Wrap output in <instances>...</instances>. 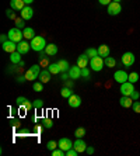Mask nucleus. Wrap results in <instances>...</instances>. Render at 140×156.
I'll list each match as a JSON object with an SVG mask.
<instances>
[{
	"label": "nucleus",
	"instance_id": "c03bdc74",
	"mask_svg": "<svg viewBox=\"0 0 140 156\" xmlns=\"http://www.w3.org/2000/svg\"><path fill=\"white\" fill-rule=\"evenodd\" d=\"M22 107H24V110H31V108H34V104L32 103H29V101H27Z\"/></svg>",
	"mask_w": 140,
	"mask_h": 156
},
{
	"label": "nucleus",
	"instance_id": "37998d69",
	"mask_svg": "<svg viewBox=\"0 0 140 156\" xmlns=\"http://www.w3.org/2000/svg\"><path fill=\"white\" fill-rule=\"evenodd\" d=\"M60 79L63 80V82H66L67 79H70V76H69V72H62L60 75Z\"/></svg>",
	"mask_w": 140,
	"mask_h": 156
},
{
	"label": "nucleus",
	"instance_id": "473e14b6",
	"mask_svg": "<svg viewBox=\"0 0 140 156\" xmlns=\"http://www.w3.org/2000/svg\"><path fill=\"white\" fill-rule=\"evenodd\" d=\"M46 148L49 149L50 152H52L53 149L59 148V145H58V142H56V141H49V142H48V144H46Z\"/></svg>",
	"mask_w": 140,
	"mask_h": 156
},
{
	"label": "nucleus",
	"instance_id": "5701e85b",
	"mask_svg": "<svg viewBox=\"0 0 140 156\" xmlns=\"http://www.w3.org/2000/svg\"><path fill=\"white\" fill-rule=\"evenodd\" d=\"M48 70H49L52 75H58V73H60V68H59V63L56 62V63H49V66H48Z\"/></svg>",
	"mask_w": 140,
	"mask_h": 156
},
{
	"label": "nucleus",
	"instance_id": "49530a36",
	"mask_svg": "<svg viewBox=\"0 0 140 156\" xmlns=\"http://www.w3.org/2000/svg\"><path fill=\"white\" fill-rule=\"evenodd\" d=\"M7 40H9V35H6V34H3V35H0V41H2V44L6 42Z\"/></svg>",
	"mask_w": 140,
	"mask_h": 156
},
{
	"label": "nucleus",
	"instance_id": "0eeeda50",
	"mask_svg": "<svg viewBox=\"0 0 140 156\" xmlns=\"http://www.w3.org/2000/svg\"><path fill=\"white\" fill-rule=\"evenodd\" d=\"M2 48H3L4 52L13 54V52L17 51V42H14V41H11V40H7L6 42L2 44Z\"/></svg>",
	"mask_w": 140,
	"mask_h": 156
},
{
	"label": "nucleus",
	"instance_id": "6e6552de",
	"mask_svg": "<svg viewBox=\"0 0 140 156\" xmlns=\"http://www.w3.org/2000/svg\"><path fill=\"white\" fill-rule=\"evenodd\" d=\"M135 91V87H133L132 82H125V83L121 84V93L122 96H130Z\"/></svg>",
	"mask_w": 140,
	"mask_h": 156
},
{
	"label": "nucleus",
	"instance_id": "4be33fe9",
	"mask_svg": "<svg viewBox=\"0 0 140 156\" xmlns=\"http://www.w3.org/2000/svg\"><path fill=\"white\" fill-rule=\"evenodd\" d=\"M22 33H24L25 40H32L34 37H35V31H34V28H31V27H25Z\"/></svg>",
	"mask_w": 140,
	"mask_h": 156
},
{
	"label": "nucleus",
	"instance_id": "423d86ee",
	"mask_svg": "<svg viewBox=\"0 0 140 156\" xmlns=\"http://www.w3.org/2000/svg\"><path fill=\"white\" fill-rule=\"evenodd\" d=\"M122 65L125 66V68H130V66L135 63V55L132 54V52H125V54L122 55Z\"/></svg>",
	"mask_w": 140,
	"mask_h": 156
},
{
	"label": "nucleus",
	"instance_id": "b1692460",
	"mask_svg": "<svg viewBox=\"0 0 140 156\" xmlns=\"http://www.w3.org/2000/svg\"><path fill=\"white\" fill-rule=\"evenodd\" d=\"M10 61H11V63H20L21 62V54L18 51L10 54Z\"/></svg>",
	"mask_w": 140,
	"mask_h": 156
},
{
	"label": "nucleus",
	"instance_id": "09e8293b",
	"mask_svg": "<svg viewBox=\"0 0 140 156\" xmlns=\"http://www.w3.org/2000/svg\"><path fill=\"white\" fill-rule=\"evenodd\" d=\"M25 80H27V79H25V76H18L17 77V82H18V83H24Z\"/></svg>",
	"mask_w": 140,
	"mask_h": 156
},
{
	"label": "nucleus",
	"instance_id": "9d476101",
	"mask_svg": "<svg viewBox=\"0 0 140 156\" xmlns=\"http://www.w3.org/2000/svg\"><path fill=\"white\" fill-rule=\"evenodd\" d=\"M69 76H70V79H73V80L81 77V68H80L79 65L70 66V69H69Z\"/></svg>",
	"mask_w": 140,
	"mask_h": 156
},
{
	"label": "nucleus",
	"instance_id": "4c0bfd02",
	"mask_svg": "<svg viewBox=\"0 0 140 156\" xmlns=\"http://www.w3.org/2000/svg\"><path fill=\"white\" fill-rule=\"evenodd\" d=\"M43 125H45V128H52L53 127V120H50V118L43 120Z\"/></svg>",
	"mask_w": 140,
	"mask_h": 156
},
{
	"label": "nucleus",
	"instance_id": "8fccbe9b",
	"mask_svg": "<svg viewBox=\"0 0 140 156\" xmlns=\"http://www.w3.org/2000/svg\"><path fill=\"white\" fill-rule=\"evenodd\" d=\"M87 153H88V155H93V153H94V148H91V146H87Z\"/></svg>",
	"mask_w": 140,
	"mask_h": 156
},
{
	"label": "nucleus",
	"instance_id": "ea45409f",
	"mask_svg": "<svg viewBox=\"0 0 140 156\" xmlns=\"http://www.w3.org/2000/svg\"><path fill=\"white\" fill-rule=\"evenodd\" d=\"M79 155V152L76 151L74 148H72V149H69L67 152H66V156H77Z\"/></svg>",
	"mask_w": 140,
	"mask_h": 156
},
{
	"label": "nucleus",
	"instance_id": "2f4dec72",
	"mask_svg": "<svg viewBox=\"0 0 140 156\" xmlns=\"http://www.w3.org/2000/svg\"><path fill=\"white\" fill-rule=\"evenodd\" d=\"M52 156H66V152L60 148H56L52 151Z\"/></svg>",
	"mask_w": 140,
	"mask_h": 156
},
{
	"label": "nucleus",
	"instance_id": "e433bc0d",
	"mask_svg": "<svg viewBox=\"0 0 140 156\" xmlns=\"http://www.w3.org/2000/svg\"><path fill=\"white\" fill-rule=\"evenodd\" d=\"M32 104H34V108H42V107H43V101L41 100V98L35 100V101H34Z\"/></svg>",
	"mask_w": 140,
	"mask_h": 156
},
{
	"label": "nucleus",
	"instance_id": "a878e982",
	"mask_svg": "<svg viewBox=\"0 0 140 156\" xmlns=\"http://www.w3.org/2000/svg\"><path fill=\"white\" fill-rule=\"evenodd\" d=\"M58 63H59V68H60L62 72H69V69H70V65H69V62H67V61L62 59V61H59Z\"/></svg>",
	"mask_w": 140,
	"mask_h": 156
},
{
	"label": "nucleus",
	"instance_id": "2eb2a0df",
	"mask_svg": "<svg viewBox=\"0 0 140 156\" xmlns=\"http://www.w3.org/2000/svg\"><path fill=\"white\" fill-rule=\"evenodd\" d=\"M29 48H31V44H28L27 41H21V42L17 44V51L21 55H25L29 52Z\"/></svg>",
	"mask_w": 140,
	"mask_h": 156
},
{
	"label": "nucleus",
	"instance_id": "39448f33",
	"mask_svg": "<svg viewBox=\"0 0 140 156\" xmlns=\"http://www.w3.org/2000/svg\"><path fill=\"white\" fill-rule=\"evenodd\" d=\"M122 11V6L119 2H111L108 4V14L109 16H116Z\"/></svg>",
	"mask_w": 140,
	"mask_h": 156
},
{
	"label": "nucleus",
	"instance_id": "a211bd4d",
	"mask_svg": "<svg viewBox=\"0 0 140 156\" xmlns=\"http://www.w3.org/2000/svg\"><path fill=\"white\" fill-rule=\"evenodd\" d=\"M45 54H46L48 56H55V55L58 54V45H55L53 42L48 44L46 48H45Z\"/></svg>",
	"mask_w": 140,
	"mask_h": 156
},
{
	"label": "nucleus",
	"instance_id": "603ef678",
	"mask_svg": "<svg viewBox=\"0 0 140 156\" xmlns=\"http://www.w3.org/2000/svg\"><path fill=\"white\" fill-rule=\"evenodd\" d=\"M112 2H119V3H121V0H112Z\"/></svg>",
	"mask_w": 140,
	"mask_h": 156
},
{
	"label": "nucleus",
	"instance_id": "bb28decb",
	"mask_svg": "<svg viewBox=\"0 0 140 156\" xmlns=\"http://www.w3.org/2000/svg\"><path fill=\"white\" fill-rule=\"evenodd\" d=\"M72 94H73V91H72V89H70V87H63V89L60 90V96L63 98H69Z\"/></svg>",
	"mask_w": 140,
	"mask_h": 156
},
{
	"label": "nucleus",
	"instance_id": "ddd939ff",
	"mask_svg": "<svg viewBox=\"0 0 140 156\" xmlns=\"http://www.w3.org/2000/svg\"><path fill=\"white\" fill-rule=\"evenodd\" d=\"M20 16H21V18H24L25 21H27V20H31L34 16V10L31 9V6H25V7L20 11Z\"/></svg>",
	"mask_w": 140,
	"mask_h": 156
},
{
	"label": "nucleus",
	"instance_id": "aec40b11",
	"mask_svg": "<svg viewBox=\"0 0 140 156\" xmlns=\"http://www.w3.org/2000/svg\"><path fill=\"white\" fill-rule=\"evenodd\" d=\"M50 75H52V73H50L48 69L46 70L42 69L41 70V73H39V76H38V79H39V82H42V83L45 84V83H48V82L50 80Z\"/></svg>",
	"mask_w": 140,
	"mask_h": 156
},
{
	"label": "nucleus",
	"instance_id": "9b49d317",
	"mask_svg": "<svg viewBox=\"0 0 140 156\" xmlns=\"http://www.w3.org/2000/svg\"><path fill=\"white\" fill-rule=\"evenodd\" d=\"M69 105H70L72 108L80 107V105H81V97H80L79 94H74V93H73V94L69 97Z\"/></svg>",
	"mask_w": 140,
	"mask_h": 156
},
{
	"label": "nucleus",
	"instance_id": "7c9ffc66",
	"mask_svg": "<svg viewBox=\"0 0 140 156\" xmlns=\"http://www.w3.org/2000/svg\"><path fill=\"white\" fill-rule=\"evenodd\" d=\"M137 80H139V73L137 72H132V73H129V82H132L133 84L136 83Z\"/></svg>",
	"mask_w": 140,
	"mask_h": 156
},
{
	"label": "nucleus",
	"instance_id": "de8ad7c7",
	"mask_svg": "<svg viewBox=\"0 0 140 156\" xmlns=\"http://www.w3.org/2000/svg\"><path fill=\"white\" fill-rule=\"evenodd\" d=\"M100 2V4H102V6H108V4L111 3V0H98Z\"/></svg>",
	"mask_w": 140,
	"mask_h": 156
},
{
	"label": "nucleus",
	"instance_id": "3c124183",
	"mask_svg": "<svg viewBox=\"0 0 140 156\" xmlns=\"http://www.w3.org/2000/svg\"><path fill=\"white\" fill-rule=\"evenodd\" d=\"M32 2H34V0H24V3L27 4V6H29V4L32 3Z\"/></svg>",
	"mask_w": 140,
	"mask_h": 156
},
{
	"label": "nucleus",
	"instance_id": "7ed1b4c3",
	"mask_svg": "<svg viewBox=\"0 0 140 156\" xmlns=\"http://www.w3.org/2000/svg\"><path fill=\"white\" fill-rule=\"evenodd\" d=\"M9 40H11V41H14V42H21L22 41V38H24V33H22L20 28H11V30H9Z\"/></svg>",
	"mask_w": 140,
	"mask_h": 156
},
{
	"label": "nucleus",
	"instance_id": "f257e3e1",
	"mask_svg": "<svg viewBox=\"0 0 140 156\" xmlns=\"http://www.w3.org/2000/svg\"><path fill=\"white\" fill-rule=\"evenodd\" d=\"M46 40L43 38L42 35H35L31 40V49L35 52H41V51H45V48H46Z\"/></svg>",
	"mask_w": 140,
	"mask_h": 156
},
{
	"label": "nucleus",
	"instance_id": "f3484780",
	"mask_svg": "<svg viewBox=\"0 0 140 156\" xmlns=\"http://www.w3.org/2000/svg\"><path fill=\"white\" fill-rule=\"evenodd\" d=\"M25 6H27V4L24 3V0H10V7L13 9V10L21 11Z\"/></svg>",
	"mask_w": 140,
	"mask_h": 156
},
{
	"label": "nucleus",
	"instance_id": "c9c22d12",
	"mask_svg": "<svg viewBox=\"0 0 140 156\" xmlns=\"http://www.w3.org/2000/svg\"><path fill=\"white\" fill-rule=\"evenodd\" d=\"M27 101H28V100H27L25 97H22V96H21V97H17V100H15L17 105H20V107H22V105H24Z\"/></svg>",
	"mask_w": 140,
	"mask_h": 156
},
{
	"label": "nucleus",
	"instance_id": "c85d7f7f",
	"mask_svg": "<svg viewBox=\"0 0 140 156\" xmlns=\"http://www.w3.org/2000/svg\"><path fill=\"white\" fill-rule=\"evenodd\" d=\"M74 135L77 136V138H83L84 135H86V128H83V127H80V128H76V131H74Z\"/></svg>",
	"mask_w": 140,
	"mask_h": 156
},
{
	"label": "nucleus",
	"instance_id": "f03ea898",
	"mask_svg": "<svg viewBox=\"0 0 140 156\" xmlns=\"http://www.w3.org/2000/svg\"><path fill=\"white\" fill-rule=\"evenodd\" d=\"M41 73V65H32L31 68H29L27 72H25V79L29 80V82H32V80L38 79V76H39Z\"/></svg>",
	"mask_w": 140,
	"mask_h": 156
},
{
	"label": "nucleus",
	"instance_id": "c756f323",
	"mask_svg": "<svg viewBox=\"0 0 140 156\" xmlns=\"http://www.w3.org/2000/svg\"><path fill=\"white\" fill-rule=\"evenodd\" d=\"M14 21H15V27H17V28H20V30L25 28V20H24V18H20V17H18V18H15Z\"/></svg>",
	"mask_w": 140,
	"mask_h": 156
},
{
	"label": "nucleus",
	"instance_id": "f704fd0d",
	"mask_svg": "<svg viewBox=\"0 0 140 156\" xmlns=\"http://www.w3.org/2000/svg\"><path fill=\"white\" fill-rule=\"evenodd\" d=\"M132 108H133V111H135V113L140 114V101H137V100H135V101H133Z\"/></svg>",
	"mask_w": 140,
	"mask_h": 156
},
{
	"label": "nucleus",
	"instance_id": "393cba45",
	"mask_svg": "<svg viewBox=\"0 0 140 156\" xmlns=\"http://www.w3.org/2000/svg\"><path fill=\"white\" fill-rule=\"evenodd\" d=\"M104 63L107 68H115L116 61L112 58V56H107V58H104Z\"/></svg>",
	"mask_w": 140,
	"mask_h": 156
},
{
	"label": "nucleus",
	"instance_id": "a18cd8bd",
	"mask_svg": "<svg viewBox=\"0 0 140 156\" xmlns=\"http://www.w3.org/2000/svg\"><path fill=\"white\" fill-rule=\"evenodd\" d=\"M139 91H136V90H135V91H133V93H132V94H130V97H132L133 98V100H137V98H139Z\"/></svg>",
	"mask_w": 140,
	"mask_h": 156
},
{
	"label": "nucleus",
	"instance_id": "a19ab883",
	"mask_svg": "<svg viewBox=\"0 0 140 156\" xmlns=\"http://www.w3.org/2000/svg\"><path fill=\"white\" fill-rule=\"evenodd\" d=\"M6 16H7L9 18H11V20H15V18H17L15 13H14V11H11V10H7V11H6Z\"/></svg>",
	"mask_w": 140,
	"mask_h": 156
},
{
	"label": "nucleus",
	"instance_id": "1a4fd4ad",
	"mask_svg": "<svg viewBox=\"0 0 140 156\" xmlns=\"http://www.w3.org/2000/svg\"><path fill=\"white\" fill-rule=\"evenodd\" d=\"M114 79L118 82V83H125V82H129V75L125 72V70H116L115 75H114Z\"/></svg>",
	"mask_w": 140,
	"mask_h": 156
},
{
	"label": "nucleus",
	"instance_id": "412c9836",
	"mask_svg": "<svg viewBox=\"0 0 140 156\" xmlns=\"http://www.w3.org/2000/svg\"><path fill=\"white\" fill-rule=\"evenodd\" d=\"M98 55H100V56H102V58L109 56V47H108V45H105V44L100 45V48H98Z\"/></svg>",
	"mask_w": 140,
	"mask_h": 156
},
{
	"label": "nucleus",
	"instance_id": "f8f14e48",
	"mask_svg": "<svg viewBox=\"0 0 140 156\" xmlns=\"http://www.w3.org/2000/svg\"><path fill=\"white\" fill-rule=\"evenodd\" d=\"M58 145H59V148H60V149H63L65 152H67L69 149L73 148V142L70 141L69 138H62V139H59Z\"/></svg>",
	"mask_w": 140,
	"mask_h": 156
},
{
	"label": "nucleus",
	"instance_id": "4468645a",
	"mask_svg": "<svg viewBox=\"0 0 140 156\" xmlns=\"http://www.w3.org/2000/svg\"><path fill=\"white\" fill-rule=\"evenodd\" d=\"M73 148H74L79 153L86 152V151H87V144H86L84 141H83L81 138H79V139H76V142L73 144Z\"/></svg>",
	"mask_w": 140,
	"mask_h": 156
},
{
	"label": "nucleus",
	"instance_id": "6ab92c4d",
	"mask_svg": "<svg viewBox=\"0 0 140 156\" xmlns=\"http://www.w3.org/2000/svg\"><path fill=\"white\" fill-rule=\"evenodd\" d=\"M77 65L80 66V68H87V65H90V61H88V56H87V54H83L80 55L79 58H77Z\"/></svg>",
	"mask_w": 140,
	"mask_h": 156
},
{
	"label": "nucleus",
	"instance_id": "72a5a7b5",
	"mask_svg": "<svg viewBox=\"0 0 140 156\" xmlns=\"http://www.w3.org/2000/svg\"><path fill=\"white\" fill-rule=\"evenodd\" d=\"M32 89L35 91H38V93H39V91L43 90V83H42V82H35V83H34V86H32Z\"/></svg>",
	"mask_w": 140,
	"mask_h": 156
},
{
	"label": "nucleus",
	"instance_id": "58836bf2",
	"mask_svg": "<svg viewBox=\"0 0 140 156\" xmlns=\"http://www.w3.org/2000/svg\"><path fill=\"white\" fill-rule=\"evenodd\" d=\"M81 76L86 77V79H88V77H90V70H88V68H83V69H81Z\"/></svg>",
	"mask_w": 140,
	"mask_h": 156
},
{
	"label": "nucleus",
	"instance_id": "79ce46f5",
	"mask_svg": "<svg viewBox=\"0 0 140 156\" xmlns=\"http://www.w3.org/2000/svg\"><path fill=\"white\" fill-rule=\"evenodd\" d=\"M39 61H41V63H39V65L42 66V68H45V66H49V62H48V56H45V58L39 59Z\"/></svg>",
	"mask_w": 140,
	"mask_h": 156
},
{
	"label": "nucleus",
	"instance_id": "dca6fc26",
	"mask_svg": "<svg viewBox=\"0 0 140 156\" xmlns=\"http://www.w3.org/2000/svg\"><path fill=\"white\" fill-rule=\"evenodd\" d=\"M133 100L130 96H122L121 97V100H119V104H121V107H123V108H129V107H132L133 105Z\"/></svg>",
	"mask_w": 140,
	"mask_h": 156
},
{
	"label": "nucleus",
	"instance_id": "cd10ccee",
	"mask_svg": "<svg viewBox=\"0 0 140 156\" xmlns=\"http://www.w3.org/2000/svg\"><path fill=\"white\" fill-rule=\"evenodd\" d=\"M86 54L88 58H94V56H98V49H95V48H88L86 51Z\"/></svg>",
	"mask_w": 140,
	"mask_h": 156
},
{
	"label": "nucleus",
	"instance_id": "20e7f679",
	"mask_svg": "<svg viewBox=\"0 0 140 156\" xmlns=\"http://www.w3.org/2000/svg\"><path fill=\"white\" fill-rule=\"evenodd\" d=\"M104 59H102V56H94V58H90V66L91 69L95 70V72H100V70H102V68H104Z\"/></svg>",
	"mask_w": 140,
	"mask_h": 156
}]
</instances>
